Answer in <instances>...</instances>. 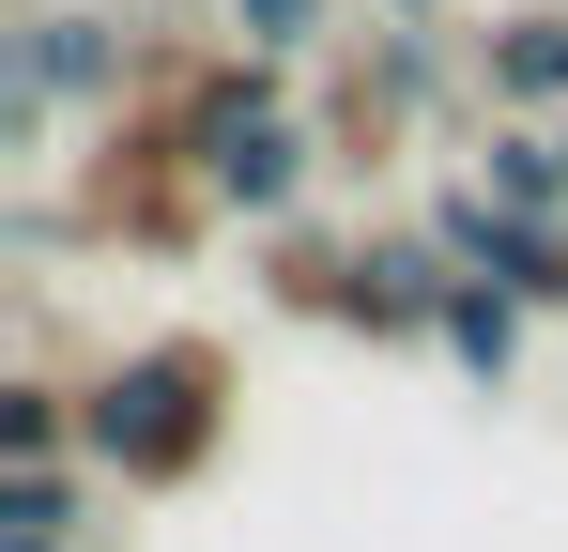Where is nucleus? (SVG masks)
Returning a JSON list of instances; mask_svg holds the SVG:
<instances>
[{
  "label": "nucleus",
  "mask_w": 568,
  "mask_h": 552,
  "mask_svg": "<svg viewBox=\"0 0 568 552\" xmlns=\"http://www.w3.org/2000/svg\"><path fill=\"white\" fill-rule=\"evenodd\" d=\"M78 460L108 491H200L231 460V354L215 338H139L78 384Z\"/></svg>",
  "instance_id": "nucleus-1"
},
{
  "label": "nucleus",
  "mask_w": 568,
  "mask_h": 552,
  "mask_svg": "<svg viewBox=\"0 0 568 552\" xmlns=\"http://www.w3.org/2000/svg\"><path fill=\"white\" fill-rule=\"evenodd\" d=\"M446 276L462 262L430 231H277L262 246V292H277L292 323H338V338H384V354L446 323Z\"/></svg>",
  "instance_id": "nucleus-2"
},
{
  "label": "nucleus",
  "mask_w": 568,
  "mask_h": 552,
  "mask_svg": "<svg viewBox=\"0 0 568 552\" xmlns=\"http://www.w3.org/2000/svg\"><path fill=\"white\" fill-rule=\"evenodd\" d=\"M307 170H323V139L277 108V62H215L200 78V200L246 215V231H292Z\"/></svg>",
  "instance_id": "nucleus-3"
},
{
  "label": "nucleus",
  "mask_w": 568,
  "mask_h": 552,
  "mask_svg": "<svg viewBox=\"0 0 568 552\" xmlns=\"http://www.w3.org/2000/svg\"><path fill=\"white\" fill-rule=\"evenodd\" d=\"M430 246L462 276H491V292H523L538 323H568V215H507L476 170H446L430 184Z\"/></svg>",
  "instance_id": "nucleus-4"
},
{
  "label": "nucleus",
  "mask_w": 568,
  "mask_h": 552,
  "mask_svg": "<svg viewBox=\"0 0 568 552\" xmlns=\"http://www.w3.org/2000/svg\"><path fill=\"white\" fill-rule=\"evenodd\" d=\"M523 323H538L523 292H491V276H446V323H430V354L462 368V384H507V368H523Z\"/></svg>",
  "instance_id": "nucleus-5"
},
{
  "label": "nucleus",
  "mask_w": 568,
  "mask_h": 552,
  "mask_svg": "<svg viewBox=\"0 0 568 552\" xmlns=\"http://www.w3.org/2000/svg\"><path fill=\"white\" fill-rule=\"evenodd\" d=\"M507 215H568V139L554 123H476V154H462Z\"/></svg>",
  "instance_id": "nucleus-6"
},
{
  "label": "nucleus",
  "mask_w": 568,
  "mask_h": 552,
  "mask_svg": "<svg viewBox=\"0 0 568 552\" xmlns=\"http://www.w3.org/2000/svg\"><path fill=\"white\" fill-rule=\"evenodd\" d=\"M78 476L93 460H16L0 476V552H78Z\"/></svg>",
  "instance_id": "nucleus-7"
},
{
  "label": "nucleus",
  "mask_w": 568,
  "mask_h": 552,
  "mask_svg": "<svg viewBox=\"0 0 568 552\" xmlns=\"http://www.w3.org/2000/svg\"><path fill=\"white\" fill-rule=\"evenodd\" d=\"M16 460H78V384H47V368L0 384V476Z\"/></svg>",
  "instance_id": "nucleus-8"
},
{
  "label": "nucleus",
  "mask_w": 568,
  "mask_h": 552,
  "mask_svg": "<svg viewBox=\"0 0 568 552\" xmlns=\"http://www.w3.org/2000/svg\"><path fill=\"white\" fill-rule=\"evenodd\" d=\"M231 31H246V62H307L323 31H338V0H215Z\"/></svg>",
  "instance_id": "nucleus-9"
},
{
  "label": "nucleus",
  "mask_w": 568,
  "mask_h": 552,
  "mask_svg": "<svg viewBox=\"0 0 568 552\" xmlns=\"http://www.w3.org/2000/svg\"><path fill=\"white\" fill-rule=\"evenodd\" d=\"M384 16H399V31H446V16H462V0H384Z\"/></svg>",
  "instance_id": "nucleus-10"
},
{
  "label": "nucleus",
  "mask_w": 568,
  "mask_h": 552,
  "mask_svg": "<svg viewBox=\"0 0 568 552\" xmlns=\"http://www.w3.org/2000/svg\"><path fill=\"white\" fill-rule=\"evenodd\" d=\"M554 139H568V123H554Z\"/></svg>",
  "instance_id": "nucleus-11"
}]
</instances>
